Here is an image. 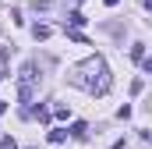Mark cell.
<instances>
[{
	"label": "cell",
	"instance_id": "6da1fadb",
	"mask_svg": "<svg viewBox=\"0 0 152 149\" xmlns=\"http://www.w3.org/2000/svg\"><path fill=\"white\" fill-rule=\"evenodd\" d=\"M67 82H71V85H78V89H85V92L103 96V92L110 89V71H106V60H103V57H88V60L75 64V68L67 71Z\"/></svg>",
	"mask_w": 152,
	"mask_h": 149
},
{
	"label": "cell",
	"instance_id": "7a4b0ae2",
	"mask_svg": "<svg viewBox=\"0 0 152 149\" xmlns=\"http://www.w3.org/2000/svg\"><path fill=\"white\" fill-rule=\"evenodd\" d=\"M36 64H32V60H28V64H25V68H21V82H18V85H36Z\"/></svg>",
	"mask_w": 152,
	"mask_h": 149
},
{
	"label": "cell",
	"instance_id": "3957f363",
	"mask_svg": "<svg viewBox=\"0 0 152 149\" xmlns=\"http://www.w3.org/2000/svg\"><path fill=\"white\" fill-rule=\"evenodd\" d=\"M67 135H75V139H85V135H88V124H85V121H75Z\"/></svg>",
	"mask_w": 152,
	"mask_h": 149
},
{
	"label": "cell",
	"instance_id": "277c9868",
	"mask_svg": "<svg viewBox=\"0 0 152 149\" xmlns=\"http://www.w3.org/2000/svg\"><path fill=\"white\" fill-rule=\"evenodd\" d=\"M64 139H67V128H53V131H50V142H53V146H60Z\"/></svg>",
	"mask_w": 152,
	"mask_h": 149
},
{
	"label": "cell",
	"instance_id": "5b68a950",
	"mask_svg": "<svg viewBox=\"0 0 152 149\" xmlns=\"http://www.w3.org/2000/svg\"><path fill=\"white\" fill-rule=\"evenodd\" d=\"M131 57L142 64V60H145V43H134V46H131Z\"/></svg>",
	"mask_w": 152,
	"mask_h": 149
},
{
	"label": "cell",
	"instance_id": "8992f818",
	"mask_svg": "<svg viewBox=\"0 0 152 149\" xmlns=\"http://www.w3.org/2000/svg\"><path fill=\"white\" fill-rule=\"evenodd\" d=\"M50 32H53L50 25H36V29H32V36H36V39H50Z\"/></svg>",
	"mask_w": 152,
	"mask_h": 149
},
{
	"label": "cell",
	"instance_id": "52a82bcc",
	"mask_svg": "<svg viewBox=\"0 0 152 149\" xmlns=\"http://www.w3.org/2000/svg\"><path fill=\"white\" fill-rule=\"evenodd\" d=\"M71 25H75V29H78V25H85V14H81V11H71Z\"/></svg>",
	"mask_w": 152,
	"mask_h": 149
},
{
	"label": "cell",
	"instance_id": "ba28073f",
	"mask_svg": "<svg viewBox=\"0 0 152 149\" xmlns=\"http://www.w3.org/2000/svg\"><path fill=\"white\" fill-rule=\"evenodd\" d=\"M53 117H57V121H67V117H71V110H67V107H57V110H53Z\"/></svg>",
	"mask_w": 152,
	"mask_h": 149
},
{
	"label": "cell",
	"instance_id": "9c48e42d",
	"mask_svg": "<svg viewBox=\"0 0 152 149\" xmlns=\"http://www.w3.org/2000/svg\"><path fill=\"white\" fill-rule=\"evenodd\" d=\"M28 114H36L39 121H50V110H46V107H36V110H28Z\"/></svg>",
	"mask_w": 152,
	"mask_h": 149
},
{
	"label": "cell",
	"instance_id": "30bf717a",
	"mask_svg": "<svg viewBox=\"0 0 152 149\" xmlns=\"http://www.w3.org/2000/svg\"><path fill=\"white\" fill-rule=\"evenodd\" d=\"M0 149H18V142L14 139H0Z\"/></svg>",
	"mask_w": 152,
	"mask_h": 149
},
{
	"label": "cell",
	"instance_id": "8fae6325",
	"mask_svg": "<svg viewBox=\"0 0 152 149\" xmlns=\"http://www.w3.org/2000/svg\"><path fill=\"white\" fill-rule=\"evenodd\" d=\"M103 4H106V7H117V4H120V0H103Z\"/></svg>",
	"mask_w": 152,
	"mask_h": 149
},
{
	"label": "cell",
	"instance_id": "7c38bea8",
	"mask_svg": "<svg viewBox=\"0 0 152 149\" xmlns=\"http://www.w3.org/2000/svg\"><path fill=\"white\" fill-rule=\"evenodd\" d=\"M4 110H7V103H4V100H0V114H4Z\"/></svg>",
	"mask_w": 152,
	"mask_h": 149
}]
</instances>
